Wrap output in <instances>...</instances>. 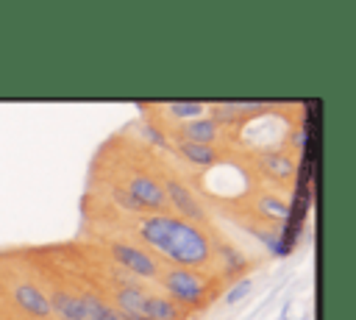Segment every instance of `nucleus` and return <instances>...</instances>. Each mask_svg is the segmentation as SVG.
Instances as JSON below:
<instances>
[{
  "label": "nucleus",
  "instance_id": "9d476101",
  "mask_svg": "<svg viewBox=\"0 0 356 320\" xmlns=\"http://www.w3.org/2000/svg\"><path fill=\"white\" fill-rule=\"evenodd\" d=\"M259 167L273 178V181H292L295 175V156L289 150H264L259 156Z\"/></svg>",
  "mask_w": 356,
  "mask_h": 320
},
{
  "label": "nucleus",
  "instance_id": "5701e85b",
  "mask_svg": "<svg viewBox=\"0 0 356 320\" xmlns=\"http://www.w3.org/2000/svg\"><path fill=\"white\" fill-rule=\"evenodd\" d=\"M47 320H56V317H47Z\"/></svg>",
  "mask_w": 356,
  "mask_h": 320
},
{
  "label": "nucleus",
  "instance_id": "2eb2a0df",
  "mask_svg": "<svg viewBox=\"0 0 356 320\" xmlns=\"http://www.w3.org/2000/svg\"><path fill=\"white\" fill-rule=\"evenodd\" d=\"M81 298L86 303V320H120V312L111 303H106L95 289L81 292Z\"/></svg>",
  "mask_w": 356,
  "mask_h": 320
},
{
  "label": "nucleus",
  "instance_id": "20e7f679",
  "mask_svg": "<svg viewBox=\"0 0 356 320\" xmlns=\"http://www.w3.org/2000/svg\"><path fill=\"white\" fill-rule=\"evenodd\" d=\"M161 186H164V198H167V206L175 211V217H181V220H186V223H203L206 220V209H203V203L195 198V192L184 184V178H178V175H167L164 181H161Z\"/></svg>",
  "mask_w": 356,
  "mask_h": 320
},
{
  "label": "nucleus",
  "instance_id": "f3484780",
  "mask_svg": "<svg viewBox=\"0 0 356 320\" xmlns=\"http://www.w3.org/2000/svg\"><path fill=\"white\" fill-rule=\"evenodd\" d=\"M167 114L172 120H181V122L197 120L206 114V103L203 100H172V103H167Z\"/></svg>",
  "mask_w": 356,
  "mask_h": 320
},
{
  "label": "nucleus",
  "instance_id": "f8f14e48",
  "mask_svg": "<svg viewBox=\"0 0 356 320\" xmlns=\"http://www.w3.org/2000/svg\"><path fill=\"white\" fill-rule=\"evenodd\" d=\"M145 289L139 287V284H122V287H117V292H114V309L120 312V314H142V303H145Z\"/></svg>",
  "mask_w": 356,
  "mask_h": 320
},
{
  "label": "nucleus",
  "instance_id": "423d86ee",
  "mask_svg": "<svg viewBox=\"0 0 356 320\" xmlns=\"http://www.w3.org/2000/svg\"><path fill=\"white\" fill-rule=\"evenodd\" d=\"M11 298L19 312H25L31 320H47L50 317V295L31 281H19L11 287Z\"/></svg>",
  "mask_w": 356,
  "mask_h": 320
},
{
  "label": "nucleus",
  "instance_id": "0eeeda50",
  "mask_svg": "<svg viewBox=\"0 0 356 320\" xmlns=\"http://www.w3.org/2000/svg\"><path fill=\"white\" fill-rule=\"evenodd\" d=\"M206 109H211V120L222 128V125H236L242 122L248 114L253 111H264L267 103L264 100H222V103H206Z\"/></svg>",
  "mask_w": 356,
  "mask_h": 320
},
{
  "label": "nucleus",
  "instance_id": "6ab92c4d",
  "mask_svg": "<svg viewBox=\"0 0 356 320\" xmlns=\"http://www.w3.org/2000/svg\"><path fill=\"white\" fill-rule=\"evenodd\" d=\"M111 198H114V203H117L120 209H125V211H142V209H139V203L128 195V189H125V186H117V184H114V186H111Z\"/></svg>",
  "mask_w": 356,
  "mask_h": 320
},
{
  "label": "nucleus",
  "instance_id": "aec40b11",
  "mask_svg": "<svg viewBox=\"0 0 356 320\" xmlns=\"http://www.w3.org/2000/svg\"><path fill=\"white\" fill-rule=\"evenodd\" d=\"M250 287H253V284H250V278H239V281H236V284L228 289V295H225L222 301H225L228 306H234V303H239V301H242V298L250 292Z\"/></svg>",
  "mask_w": 356,
  "mask_h": 320
},
{
  "label": "nucleus",
  "instance_id": "9b49d317",
  "mask_svg": "<svg viewBox=\"0 0 356 320\" xmlns=\"http://www.w3.org/2000/svg\"><path fill=\"white\" fill-rule=\"evenodd\" d=\"M142 314H147L150 320H184V312L164 292H147L142 303Z\"/></svg>",
  "mask_w": 356,
  "mask_h": 320
},
{
  "label": "nucleus",
  "instance_id": "7ed1b4c3",
  "mask_svg": "<svg viewBox=\"0 0 356 320\" xmlns=\"http://www.w3.org/2000/svg\"><path fill=\"white\" fill-rule=\"evenodd\" d=\"M108 253H111V259H114L125 273H131L134 278H159V275H161V264L156 262V256L147 253L145 248L134 245V242L117 239V242L108 245Z\"/></svg>",
  "mask_w": 356,
  "mask_h": 320
},
{
  "label": "nucleus",
  "instance_id": "412c9836",
  "mask_svg": "<svg viewBox=\"0 0 356 320\" xmlns=\"http://www.w3.org/2000/svg\"><path fill=\"white\" fill-rule=\"evenodd\" d=\"M145 136H147L150 142H156L159 147H170V142L164 139V134H161L159 128H153V125H145Z\"/></svg>",
  "mask_w": 356,
  "mask_h": 320
},
{
  "label": "nucleus",
  "instance_id": "39448f33",
  "mask_svg": "<svg viewBox=\"0 0 356 320\" xmlns=\"http://www.w3.org/2000/svg\"><path fill=\"white\" fill-rule=\"evenodd\" d=\"M125 189L128 195L139 203V209H147L153 214H161L167 209V198H164V186H161V178L150 175V173H134L128 181H125Z\"/></svg>",
  "mask_w": 356,
  "mask_h": 320
},
{
  "label": "nucleus",
  "instance_id": "4468645a",
  "mask_svg": "<svg viewBox=\"0 0 356 320\" xmlns=\"http://www.w3.org/2000/svg\"><path fill=\"white\" fill-rule=\"evenodd\" d=\"M211 248L217 250V256H220V262H222V273L234 275V273H245V270L250 267L248 256H245L239 248H234V245H228V242H217V245H211Z\"/></svg>",
  "mask_w": 356,
  "mask_h": 320
},
{
  "label": "nucleus",
  "instance_id": "f03ea898",
  "mask_svg": "<svg viewBox=\"0 0 356 320\" xmlns=\"http://www.w3.org/2000/svg\"><path fill=\"white\" fill-rule=\"evenodd\" d=\"M167 298L178 306V309H200L206 303L209 295V281L197 273V270H186V267H167L159 275Z\"/></svg>",
  "mask_w": 356,
  "mask_h": 320
},
{
  "label": "nucleus",
  "instance_id": "dca6fc26",
  "mask_svg": "<svg viewBox=\"0 0 356 320\" xmlns=\"http://www.w3.org/2000/svg\"><path fill=\"white\" fill-rule=\"evenodd\" d=\"M256 211L267 220H275V223H284L289 217V203L275 198V195H261L256 198Z\"/></svg>",
  "mask_w": 356,
  "mask_h": 320
},
{
  "label": "nucleus",
  "instance_id": "a211bd4d",
  "mask_svg": "<svg viewBox=\"0 0 356 320\" xmlns=\"http://www.w3.org/2000/svg\"><path fill=\"white\" fill-rule=\"evenodd\" d=\"M248 231H250V234H253L264 248H270L273 253H278V256H284V253H286V248H284V242H281V237H278L275 231H270V228H259V225H250Z\"/></svg>",
  "mask_w": 356,
  "mask_h": 320
},
{
  "label": "nucleus",
  "instance_id": "f257e3e1",
  "mask_svg": "<svg viewBox=\"0 0 356 320\" xmlns=\"http://www.w3.org/2000/svg\"><path fill=\"white\" fill-rule=\"evenodd\" d=\"M139 239L153 248L159 256H164L167 262H172V267H203L211 262V239L209 234L195 225L186 223L175 214H147L139 220L136 225Z\"/></svg>",
  "mask_w": 356,
  "mask_h": 320
},
{
  "label": "nucleus",
  "instance_id": "6e6552de",
  "mask_svg": "<svg viewBox=\"0 0 356 320\" xmlns=\"http://www.w3.org/2000/svg\"><path fill=\"white\" fill-rule=\"evenodd\" d=\"M222 136V128L209 117H197V120H186L181 125H175V139L178 142H195V145H214Z\"/></svg>",
  "mask_w": 356,
  "mask_h": 320
},
{
  "label": "nucleus",
  "instance_id": "1a4fd4ad",
  "mask_svg": "<svg viewBox=\"0 0 356 320\" xmlns=\"http://www.w3.org/2000/svg\"><path fill=\"white\" fill-rule=\"evenodd\" d=\"M50 317H56V320H86V303L75 292L53 289L50 292Z\"/></svg>",
  "mask_w": 356,
  "mask_h": 320
},
{
  "label": "nucleus",
  "instance_id": "ddd939ff",
  "mask_svg": "<svg viewBox=\"0 0 356 320\" xmlns=\"http://www.w3.org/2000/svg\"><path fill=\"white\" fill-rule=\"evenodd\" d=\"M175 150L189 161V164H195V167H211L217 159H220V153H217V147L214 145H195V142H175Z\"/></svg>",
  "mask_w": 356,
  "mask_h": 320
},
{
  "label": "nucleus",
  "instance_id": "4be33fe9",
  "mask_svg": "<svg viewBox=\"0 0 356 320\" xmlns=\"http://www.w3.org/2000/svg\"><path fill=\"white\" fill-rule=\"evenodd\" d=\"M120 320H150L147 314H120Z\"/></svg>",
  "mask_w": 356,
  "mask_h": 320
}]
</instances>
